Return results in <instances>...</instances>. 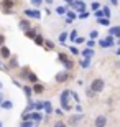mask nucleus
<instances>
[{
	"label": "nucleus",
	"instance_id": "obj_7",
	"mask_svg": "<svg viewBox=\"0 0 120 127\" xmlns=\"http://www.w3.org/2000/svg\"><path fill=\"white\" fill-rule=\"evenodd\" d=\"M114 36H112V35H109V36H105L104 38V40H100V41H99V46H102V48H112L114 46Z\"/></svg>",
	"mask_w": 120,
	"mask_h": 127
},
{
	"label": "nucleus",
	"instance_id": "obj_15",
	"mask_svg": "<svg viewBox=\"0 0 120 127\" xmlns=\"http://www.w3.org/2000/svg\"><path fill=\"white\" fill-rule=\"evenodd\" d=\"M82 117H84V116H82V112H81V114H76V116H72V117L69 119V124L76 126L77 122H81V121H82Z\"/></svg>",
	"mask_w": 120,
	"mask_h": 127
},
{
	"label": "nucleus",
	"instance_id": "obj_41",
	"mask_svg": "<svg viewBox=\"0 0 120 127\" xmlns=\"http://www.w3.org/2000/svg\"><path fill=\"white\" fill-rule=\"evenodd\" d=\"M71 96H72V97H74V101H76V102H79V96L76 94L74 91H71Z\"/></svg>",
	"mask_w": 120,
	"mask_h": 127
},
{
	"label": "nucleus",
	"instance_id": "obj_14",
	"mask_svg": "<svg viewBox=\"0 0 120 127\" xmlns=\"http://www.w3.org/2000/svg\"><path fill=\"white\" fill-rule=\"evenodd\" d=\"M94 50L92 48H86V50H82V51H81V55H82V58H89V60H91V58L94 56Z\"/></svg>",
	"mask_w": 120,
	"mask_h": 127
},
{
	"label": "nucleus",
	"instance_id": "obj_38",
	"mask_svg": "<svg viewBox=\"0 0 120 127\" xmlns=\"http://www.w3.org/2000/svg\"><path fill=\"white\" fill-rule=\"evenodd\" d=\"M86 43H87V48H92V50L96 48V40H89V41H86Z\"/></svg>",
	"mask_w": 120,
	"mask_h": 127
},
{
	"label": "nucleus",
	"instance_id": "obj_28",
	"mask_svg": "<svg viewBox=\"0 0 120 127\" xmlns=\"http://www.w3.org/2000/svg\"><path fill=\"white\" fill-rule=\"evenodd\" d=\"M45 107V101H36L35 102V111H43Z\"/></svg>",
	"mask_w": 120,
	"mask_h": 127
},
{
	"label": "nucleus",
	"instance_id": "obj_18",
	"mask_svg": "<svg viewBox=\"0 0 120 127\" xmlns=\"http://www.w3.org/2000/svg\"><path fill=\"white\" fill-rule=\"evenodd\" d=\"M109 35H112V36H119L120 35V27H110V28H109Z\"/></svg>",
	"mask_w": 120,
	"mask_h": 127
},
{
	"label": "nucleus",
	"instance_id": "obj_47",
	"mask_svg": "<svg viewBox=\"0 0 120 127\" xmlns=\"http://www.w3.org/2000/svg\"><path fill=\"white\" fill-rule=\"evenodd\" d=\"M2 101H3V96H2V93H0V107H2Z\"/></svg>",
	"mask_w": 120,
	"mask_h": 127
},
{
	"label": "nucleus",
	"instance_id": "obj_42",
	"mask_svg": "<svg viewBox=\"0 0 120 127\" xmlns=\"http://www.w3.org/2000/svg\"><path fill=\"white\" fill-rule=\"evenodd\" d=\"M3 45H5V36L0 35V46H3Z\"/></svg>",
	"mask_w": 120,
	"mask_h": 127
},
{
	"label": "nucleus",
	"instance_id": "obj_10",
	"mask_svg": "<svg viewBox=\"0 0 120 127\" xmlns=\"http://www.w3.org/2000/svg\"><path fill=\"white\" fill-rule=\"evenodd\" d=\"M10 56H12V51H10L8 46H0V58L2 60H10Z\"/></svg>",
	"mask_w": 120,
	"mask_h": 127
},
{
	"label": "nucleus",
	"instance_id": "obj_43",
	"mask_svg": "<svg viewBox=\"0 0 120 127\" xmlns=\"http://www.w3.org/2000/svg\"><path fill=\"white\" fill-rule=\"evenodd\" d=\"M74 109H76L77 112H82V107H81V104H76V107H74Z\"/></svg>",
	"mask_w": 120,
	"mask_h": 127
},
{
	"label": "nucleus",
	"instance_id": "obj_30",
	"mask_svg": "<svg viewBox=\"0 0 120 127\" xmlns=\"http://www.w3.org/2000/svg\"><path fill=\"white\" fill-rule=\"evenodd\" d=\"M77 36H79V35H77V32H76V30H72V32L69 33V36H68V38H69L71 41H76V38H77Z\"/></svg>",
	"mask_w": 120,
	"mask_h": 127
},
{
	"label": "nucleus",
	"instance_id": "obj_29",
	"mask_svg": "<svg viewBox=\"0 0 120 127\" xmlns=\"http://www.w3.org/2000/svg\"><path fill=\"white\" fill-rule=\"evenodd\" d=\"M45 48H46L48 51H51V50L54 48V43H53V41H49V40H45Z\"/></svg>",
	"mask_w": 120,
	"mask_h": 127
},
{
	"label": "nucleus",
	"instance_id": "obj_36",
	"mask_svg": "<svg viewBox=\"0 0 120 127\" xmlns=\"http://www.w3.org/2000/svg\"><path fill=\"white\" fill-rule=\"evenodd\" d=\"M68 50H69V51H71V55H79V53H81V51H79V50H77V48H76V46H69V48H68Z\"/></svg>",
	"mask_w": 120,
	"mask_h": 127
},
{
	"label": "nucleus",
	"instance_id": "obj_13",
	"mask_svg": "<svg viewBox=\"0 0 120 127\" xmlns=\"http://www.w3.org/2000/svg\"><path fill=\"white\" fill-rule=\"evenodd\" d=\"M18 58L17 56H10V60H8V68L10 69H13V68H18Z\"/></svg>",
	"mask_w": 120,
	"mask_h": 127
},
{
	"label": "nucleus",
	"instance_id": "obj_54",
	"mask_svg": "<svg viewBox=\"0 0 120 127\" xmlns=\"http://www.w3.org/2000/svg\"><path fill=\"white\" fill-rule=\"evenodd\" d=\"M0 127H2V122H0Z\"/></svg>",
	"mask_w": 120,
	"mask_h": 127
},
{
	"label": "nucleus",
	"instance_id": "obj_26",
	"mask_svg": "<svg viewBox=\"0 0 120 127\" xmlns=\"http://www.w3.org/2000/svg\"><path fill=\"white\" fill-rule=\"evenodd\" d=\"M43 109H45V112H46V114H51V112H53V106H51L49 101H45V107H43Z\"/></svg>",
	"mask_w": 120,
	"mask_h": 127
},
{
	"label": "nucleus",
	"instance_id": "obj_37",
	"mask_svg": "<svg viewBox=\"0 0 120 127\" xmlns=\"http://www.w3.org/2000/svg\"><path fill=\"white\" fill-rule=\"evenodd\" d=\"M77 17H79V18H81V20H86V18H87V17H89V12H81V13H79Z\"/></svg>",
	"mask_w": 120,
	"mask_h": 127
},
{
	"label": "nucleus",
	"instance_id": "obj_52",
	"mask_svg": "<svg viewBox=\"0 0 120 127\" xmlns=\"http://www.w3.org/2000/svg\"><path fill=\"white\" fill-rule=\"evenodd\" d=\"M2 68H3V66H2V61H0V69H2Z\"/></svg>",
	"mask_w": 120,
	"mask_h": 127
},
{
	"label": "nucleus",
	"instance_id": "obj_19",
	"mask_svg": "<svg viewBox=\"0 0 120 127\" xmlns=\"http://www.w3.org/2000/svg\"><path fill=\"white\" fill-rule=\"evenodd\" d=\"M33 41H35L36 46H45V38H43L41 35H36V38H35Z\"/></svg>",
	"mask_w": 120,
	"mask_h": 127
},
{
	"label": "nucleus",
	"instance_id": "obj_34",
	"mask_svg": "<svg viewBox=\"0 0 120 127\" xmlns=\"http://www.w3.org/2000/svg\"><path fill=\"white\" fill-rule=\"evenodd\" d=\"M94 15H96L97 18H102V17H104V12H102V7L99 10H96V12H94Z\"/></svg>",
	"mask_w": 120,
	"mask_h": 127
},
{
	"label": "nucleus",
	"instance_id": "obj_44",
	"mask_svg": "<svg viewBox=\"0 0 120 127\" xmlns=\"http://www.w3.org/2000/svg\"><path fill=\"white\" fill-rule=\"evenodd\" d=\"M54 112H56V114H58V116H63V109H56Z\"/></svg>",
	"mask_w": 120,
	"mask_h": 127
},
{
	"label": "nucleus",
	"instance_id": "obj_16",
	"mask_svg": "<svg viewBox=\"0 0 120 127\" xmlns=\"http://www.w3.org/2000/svg\"><path fill=\"white\" fill-rule=\"evenodd\" d=\"M36 35H38V33H36V30H35V28H30L28 32H25V36L30 38V40H35V38H36Z\"/></svg>",
	"mask_w": 120,
	"mask_h": 127
},
{
	"label": "nucleus",
	"instance_id": "obj_49",
	"mask_svg": "<svg viewBox=\"0 0 120 127\" xmlns=\"http://www.w3.org/2000/svg\"><path fill=\"white\" fill-rule=\"evenodd\" d=\"M2 89H3V84H2V83H0V91H2Z\"/></svg>",
	"mask_w": 120,
	"mask_h": 127
},
{
	"label": "nucleus",
	"instance_id": "obj_11",
	"mask_svg": "<svg viewBox=\"0 0 120 127\" xmlns=\"http://www.w3.org/2000/svg\"><path fill=\"white\" fill-rule=\"evenodd\" d=\"M94 126L96 127H105L107 126V117L105 116H97L96 121H94Z\"/></svg>",
	"mask_w": 120,
	"mask_h": 127
},
{
	"label": "nucleus",
	"instance_id": "obj_39",
	"mask_svg": "<svg viewBox=\"0 0 120 127\" xmlns=\"http://www.w3.org/2000/svg\"><path fill=\"white\" fill-rule=\"evenodd\" d=\"M91 8H92V12H96V10L100 8V3H97V2H94L92 5H91Z\"/></svg>",
	"mask_w": 120,
	"mask_h": 127
},
{
	"label": "nucleus",
	"instance_id": "obj_4",
	"mask_svg": "<svg viewBox=\"0 0 120 127\" xmlns=\"http://www.w3.org/2000/svg\"><path fill=\"white\" fill-rule=\"evenodd\" d=\"M104 88H105V81L102 79V78H96V79H92V83H91V89H92L94 93H102Z\"/></svg>",
	"mask_w": 120,
	"mask_h": 127
},
{
	"label": "nucleus",
	"instance_id": "obj_25",
	"mask_svg": "<svg viewBox=\"0 0 120 127\" xmlns=\"http://www.w3.org/2000/svg\"><path fill=\"white\" fill-rule=\"evenodd\" d=\"M68 36H69V35H68V32H63L59 36H58V38H59V43H61V45H66V40H68Z\"/></svg>",
	"mask_w": 120,
	"mask_h": 127
},
{
	"label": "nucleus",
	"instance_id": "obj_8",
	"mask_svg": "<svg viewBox=\"0 0 120 127\" xmlns=\"http://www.w3.org/2000/svg\"><path fill=\"white\" fill-rule=\"evenodd\" d=\"M71 8H74V12H86V3L84 0H74V3L71 5Z\"/></svg>",
	"mask_w": 120,
	"mask_h": 127
},
{
	"label": "nucleus",
	"instance_id": "obj_33",
	"mask_svg": "<svg viewBox=\"0 0 120 127\" xmlns=\"http://www.w3.org/2000/svg\"><path fill=\"white\" fill-rule=\"evenodd\" d=\"M53 127H68V126H66V122H64V121H56Z\"/></svg>",
	"mask_w": 120,
	"mask_h": 127
},
{
	"label": "nucleus",
	"instance_id": "obj_23",
	"mask_svg": "<svg viewBox=\"0 0 120 127\" xmlns=\"http://www.w3.org/2000/svg\"><path fill=\"white\" fill-rule=\"evenodd\" d=\"M23 91H25V96H26L28 99H31V96H33V88H30V86H23Z\"/></svg>",
	"mask_w": 120,
	"mask_h": 127
},
{
	"label": "nucleus",
	"instance_id": "obj_46",
	"mask_svg": "<svg viewBox=\"0 0 120 127\" xmlns=\"http://www.w3.org/2000/svg\"><path fill=\"white\" fill-rule=\"evenodd\" d=\"M119 3V0H110V5H117Z\"/></svg>",
	"mask_w": 120,
	"mask_h": 127
},
{
	"label": "nucleus",
	"instance_id": "obj_50",
	"mask_svg": "<svg viewBox=\"0 0 120 127\" xmlns=\"http://www.w3.org/2000/svg\"><path fill=\"white\" fill-rule=\"evenodd\" d=\"M46 3H53V0H46Z\"/></svg>",
	"mask_w": 120,
	"mask_h": 127
},
{
	"label": "nucleus",
	"instance_id": "obj_27",
	"mask_svg": "<svg viewBox=\"0 0 120 127\" xmlns=\"http://www.w3.org/2000/svg\"><path fill=\"white\" fill-rule=\"evenodd\" d=\"M102 12H104V17L105 18H110V15H112V10H110V7H102Z\"/></svg>",
	"mask_w": 120,
	"mask_h": 127
},
{
	"label": "nucleus",
	"instance_id": "obj_5",
	"mask_svg": "<svg viewBox=\"0 0 120 127\" xmlns=\"http://www.w3.org/2000/svg\"><path fill=\"white\" fill-rule=\"evenodd\" d=\"M71 78H72L71 73L68 69H64V71H59V73L54 76V81H56V83H59V84H63V83H66V81H69Z\"/></svg>",
	"mask_w": 120,
	"mask_h": 127
},
{
	"label": "nucleus",
	"instance_id": "obj_21",
	"mask_svg": "<svg viewBox=\"0 0 120 127\" xmlns=\"http://www.w3.org/2000/svg\"><path fill=\"white\" fill-rule=\"evenodd\" d=\"M43 119V116H41V112L40 111H35V112H31V121H36V122H40Z\"/></svg>",
	"mask_w": 120,
	"mask_h": 127
},
{
	"label": "nucleus",
	"instance_id": "obj_45",
	"mask_svg": "<svg viewBox=\"0 0 120 127\" xmlns=\"http://www.w3.org/2000/svg\"><path fill=\"white\" fill-rule=\"evenodd\" d=\"M64 2H66V3H68V5H69V7H71V5L74 3V0H64Z\"/></svg>",
	"mask_w": 120,
	"mask_h": 127
},
{
	"label": "nucleus",
	"instance_id": "obj_53",
	"mask_svg": "<svg viewBox=\"0 0 120 127\" xmlns=\"http://www.w3.org/2000/svg\"><path fill=\"white\" fill-rule=\"evenodd\" d=\"M10 2H17V0H10Z\"/></svg>",
	"mask_w": 120,
	"mask_h": 127
},
{
	"label": "nucleus",
	"instance_id": "obj_40",
	"mask_svg": "<svg viewBox=\"0 0 120 127\" xmlns=\"http://www.w3.org/2000/svg\"><path fill=\"white\" fill-rule=\"evenodd\" d=\"M31 3L35 5V7H41V3H43V0H31Z\"/></svg>",
	"mask_w": 120,
	"mask_h": 127
},
{
	"label": "nucleus",
	"instance_id": "obj_24",
	"mask_svg": "<svg viewBox=\"0 0 120 127\" xmlns=\"http://www.w3.org/2000/svg\"><path fill=\"white\" fill-rule=\"evenodd\" d=\"M12 107H13V102H12V101H2V109H7V111H10Z\"/></svg>",
	"mask_w": 120,
	"mask_h": 127
},
{
	"label": "nucleus",
	"instance_id": "obj_48",
	"mask_svg": "<svg viewBox=\"0 0 120 127\" xmlns=\"http://www.w3.org/2000/svg\"><path fill=\"white\" fill-rule=\"evenodd\" d=\"M115 53H117V55H119V56H120V48H119V50H117V51H115Z\"/></svg>",
	"mask_w": 120,
	"mask_h": 127
},
{
	"label": "nucleus",
	"instance_id": "obj_1",
	"mask_svg": "<svg viewBox=\"0 0 120 127\" xmlns=\"http://www.w3.org/2000/svg\"><path fill=\"white\" fill-rule=\"evenodd\" d=\"M20 78H22V79H25V81H28V83H33V84H36V83H38L36 73H33L28 66L22 68V71H20Z\"/></svg>",
	"mask_w": 120,
	"mask_h": 127
},
{
	"label": "nucleus",
	"instance_id": "obj_3",
	"mask_svg": "<svg viewBox=\"0 0 120 127\" xmlns=\"http://www.w3.org/2000/svg\"><path fill=\"white\" fill-rule=\"evenodd\" d=\"M58 58H59V61L63 63V66H64V69L71 71V69L74 68V61L71 60L69 56H68V55H66V53H59V55H58Z\"/></svg>",
	"mask_w": 120,
	"mask_h": 127
},
{
	"label": "nucleus",
	"instance_id": "obj_17",
	"mask_svg": "<svg viewBox=\"0 0 120 127\" xmlns=\"http://www.w3.org/2000/svg\"><path fill=\"white\" fill-rule=\"evenodd\" d=\"M97 23L102 25V27H110V18H105V17H102V18H97Z\"/></svg>",
	"mask_w": 120,
	"mask_h": 127
},
{
	"label": "nucleus",
	"instance_id": "obj_2",
	"mask_svg": "<svg viewBox=\"0 0 120 127\" xmlns=\"http://www.w3.org/2000/svg\"><path fill=\"white\" fill-rule=\"evenodd\" d=\"M69 99H71V89H64L61 93V109L63 111H71L72 106L69 104Z\"/></svg>",
	"mask_w": 120,
	"mask_h": 127
},
{
	"label": "nucleus",
	"instance_id": "obj_32",
	"mask_svg": "<svg viewBox=\"0 0 120 127\" xmlns=\"http://www.w3.org/2000/svg\"><path fill=\"white\" fill-rule=\"evenodd\" d=\"M97 36H99V32H97V30H92V32L89 33V38H91V40H96Z\"/></svg>",
	"mask_w": 120,
	"mask_h": 127
},
{
	"label": "nucleus",
	"instance_id": "obj_9",
	"mask_svg": "<svg viewBox=\"0 0 120 127\" xmlns=\"http://www.w3.org/2000/svg\"><path fill=\"white\" fill-rule=\"evenodd\" d=\"M18 27H20V30H22V32H28V30L31 28V22H30V18H22L18 22Z\"/></svg>",
	"mask_w": 120,
	"mask_h": 127
},
{
	"label": "nucleus",
	"instance_id": "obj_31",
	"mask_svg": "<svg viewBox=\"0 0 120 127\" xmlns=\"http://www.w3.org/2000/svg\"><path fill=\"white\" fill-rule=\"evenodd\" d=\"M36 124H33L31 121H25V122H22L20 124V127H35Z\"/></svg>",
	"mask_w": 120,
	"mask_h": 127
},
{
	"label": "nucleus",
	"instance_id": "obj_12",
	"mask_svg": "<svg viewBox=\"0 0 120 127\" xmlns=\"http://www.w3.org/2000/svg\"><path fill=\"white\" fill-rule=\"evenodd\" d=\"M45 93V86L41 83H36V84H33V94H43Z\"/></svg>",
	"mask_w": 120,
	"mask_h": 127
},
{
	"label": "nucleus",
	"instance_id": "obj_6",
	"mask_svg": "<svg viewBox=\"0 0 120 127\" xmlns=\"http://www.w3.org/2000/svg\"><path fill=\"white\" fill-rule=\"evenodd\" d=\"M23 13H25V17H26V18H35V20H40V18H41V12H40L38 8H26Z\"/></svg>",
	"mask_w": 120,
	"mask_h": 127
},
{
	"label": "nucleus",
	"instance_id": "obj_20",
	"mask_svg": "<svg viewBox=\"0 0 120 127\" xmlns=\"http://www.w3.org/2000/svg\"><path fill=\"white\" fill-rule=\"evenodd\" d=\"M56 15H59V17H63V15L68 13V7H56Z\"/></svg>",
	"mask_w": 120,
	"mask_h": 127
},
{
	"label": "nucleus",
	"instance_id": "obj_51",
	"mask_svg": "<svg viewBox=\"0 0 120 127\" xmlns=\"http://www.w3.org/2000/svg\"><path fill=\"white\" fill-rule=\"evenodd\" d=\"M117 38H119V45H120V35H119V36H117Z\"/></svg>",
	"mask_w": 120,
	"mask_h": 127
},
{
	"label": "nucleus",
	"instance_id": "obj_22",
	"mask_svg": "<svg viewBox=\"0 0 120 127\" xmlns=\"http://www.w3.org/2000/svg\"><path fill=\"white\" fill-rule=\"evenodd\" d=\"M79 64H81V68H82V69H87L89 66H91V60H89V58H84V60H81V63H79Z\"/></svg>",
	"mask_w": 120,
	"mask_h": 127
},
{
	"label": "nucleus",
	"instance_id": "obj_35",
	"mask_svg": "<svg viewBox=\"0 0 120 127\" xmlns=\"http://www.w3.org/2000/svg\"><path fill=\"white\" fill-rule=\"evenodd\" d=\"M74 43H76V45H82V43H86V38H84V36H77Z\"/></svg>",
	"mask_w": 120,
	"mask_h": 127
}]
</instances>
